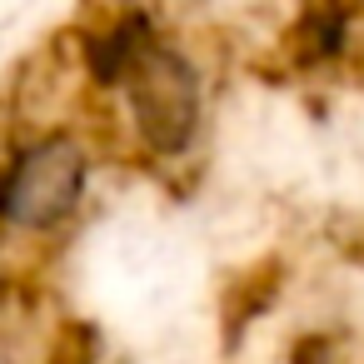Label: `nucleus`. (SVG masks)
<instances>
[{
    "label": "nucleus",
    "instance_id": "nucleus-2",
    "mask_svg": "<svg viewBox=\"0 0 364 364\" xmlns=\"http://www.w3.org/2000/svg\"><path fill=\"white\" fill-rule=\"evenodd\" d=\"M125 120L150 160H185L205 125V70L165 31L130 60L120 80Z\"/></svg>",
    "mask_w": 364,
    "mask_h": 364
},
{
    "label": "nucleus",
    "instance_id": "nucleus-1",
    "mask_svg": "<svg viewBox=\"0 0 364 364\" xmlns=\"http://www.w3.org/2000/svg\"><path fill=\"white\" fill-rule=\"evenodd\" d=\"M95 155L75 130H36L0 160V235L50 240L90 200Z\"/></svg>",
    "mask_w": 364,
    "mask_h": 364
},
{
    "label": "nucleus",
    "instance_id": "nucleus-3",
    "mask_svg": "<svg viewBox=\"0 0 364 364\" xmlns=\"http://www.w3.org/2000/svg\"><path fill=\"white\" fill-rule=\"evenodd\" d=\"M349 36H354V21H349L344 0H309L304 16L289 26V46H294V55L304 65L339 60L349 50Z\"/></svg>",
    "mask_w": 364,
    "mask_h": 364
}]
</instances>
